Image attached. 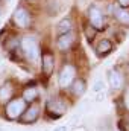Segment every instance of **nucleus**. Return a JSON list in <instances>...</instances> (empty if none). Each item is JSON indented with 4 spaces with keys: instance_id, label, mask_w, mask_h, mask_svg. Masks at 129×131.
<instances>
[{
    "instance_id": "obj_1",
    "label": "nucleus",
    "mask_w": 129,
    "mask_h": 131,
    "mask_svg": "<svg viewBox=\"0 0 129 131\" xmlns=\"http://www.w3.org/2000/svg\"><path fill=\"white\" fill-rule=\"evenodd\" d=\"M21 50L23 53L28 57V60L31 61H36L38 57H40V47H38V41L36 38L32 37V35H28L21 40Z\"/></svg>"
},
{
    "instance_id": "obj_2",
    "label": "nucleus",
    "mask_w": 129,
    "mask_h": 131,
    "mask_svg": "<svg viewBox=\"0 0 129 131\" xmlns=\"http://www.w3.org/2000/svg\"><path fill=\"white\" fill-rule=\"evenodd\" d=\"M24 108H26V102L23 98H17V99H12L11 102H8L6 105V117L14 121V119H20V116L24 113Z\"/></svg>"
},
{
    "instance_id": "obj_3",
    "label": "nucleus",
    "mask_w": 129,
    "mask_h": 131,
    "mask_svg": "<svg viewBox=\"0 0 129 131\" xmlns=\"http://www.w3.org/2000/svg\"><path fill=\"white\" fill-rule=\"evenodd\" d=\"M12 18H14V23H15L18 28H21V29H28V28L32 25V17H31V14L28 12V9L23 8V6H20V8L15 9Z\"/></svg>"
},
{
    "instance_id": "obj_4",
    "label": "nucleus",
    "mask_w": 129,
    "mask_h": 131,
    "mask_svg": "<svg viewBox=\"0 0 129 131\" xmlns=\"http://www.w3.org/2000/svg\"><path fill=\"white\" fill-rule=\"evenodd\" d=\"M88 18H90L91 26L96 31H100V29L105 28V15H103V12L97 8L96 5L90 6V9H88Z\"/></svg>"
},
{
    "instance_id": "obj_5",
    "label": "nucleus",
    "mask_w": 129,
    "mask_h": 131,
    "mask_svg": "<svg viewBox=\"0 0 129 131\" xmlns=\"http://www.w3.org/2000/svg\"><path fill=\"white\" fill-rule=\"evenodd\" d=\"M74 76H76V69L71 64H65L62 67V70H61V73H59V78H58L59 85L62 89L70 87L73 84V81H74Z\"/></svg>"
},
{
    "instance_id": "obj_6",
    "label": "nucleus",
    "mask_w": 129,
    "mask_h": 131,
    "mask_svg": "<svg viewBox=\"0 0 129 131\" xmlns=\"http://www.w3.org/2000/svg\"><path fill=\"white\" fill-rule=\"evenodd\" d=\"M65 108H67V105H65L61 99H52L47 104V111L50 113L52 117H59L65 111Z\"/></svg>"
},
{
    "instance_id": "obj_7",
    "label": "nucleus",
    "mask_w": 129,
    "mask_h": 131,
    "mask_svg": "<svg viewBox=\"0 0 129 131\" xmlns=\"http://www.w3.org/2000/svg\"><path fill=\"white\" fill-rule=\"evenodd\" d=\"M108 81L112 90H120L123 87V76L117 69H112L108 72Z\"/></svg>"
},
{
    "instance_id": "obj_8",
    "label": "nucleus",
    "mask_w": 129,
    "mask_h": 131,
    "mask_svg": "<svg viewBox=\"0 0 129 131\" xmlns=\"http://www.w3.org/2000/svg\"><path fill=\"white\" fill-rule=\"evenodd\" d=\"M38 113H40V108H38L36 105H32V107H29V108L20 116V121H21L23 124H32V122H35V121L38 119Z\"/></svg>"
},
{
    "instance_id": "obj_9",
    "label": "nucleus",
    "mask_w": 129,
    "mask_h": 131,
    "mask_svg": "<svg viewBox=\"0 0 129 131\" xmlns=\"http://www.w3.org/2000/svg\"><path fill=\"white\" fill-rule=\"evenodd\" d=\"M41 61H43V72H44V75L49 76L53 72V67H55V58H53V55L49 53V52H46L43 55Z\"/></svg>"
},
{
    "instance_id": "obj_10",
    "label": "nucleus",
    "mask_w": 129,
    "mask_h": 131,
    "mask_svg": "<svg viewBox=\"0 0 129 131\" xmlns=\"http://www.w3.org/2000/svg\"><path fill=\"white\" fill-rule=\"evenodd\" d=\"M56 44H58V47H59L61 50H67V49L73 44V34L68 32V34H64V35H59Z\"/></svg>"
},
{
    "instance_id": "obj_11",
    "label": "nucleus",
    "mask_w": 129,
    "mask_h": 131,
    "mask_svg": "<svg viewBox=\"0 0 129 131\" xmlns=\"http://www.w3.org/2000/svg\"><path fill=\"white\" fill-rule=\"evenodd\" d=\"M12 93H14V87H12V84H9V82L3 84V85L0 87V104L8 102V99L12 96Z\"/></svg>"
},
{
    "instance_id": "obj_12",
    "label": "nucleus",
    "mask_w": 129,
    "mask_h": 131,
    "mask_svg": "<svg viewBox=\"0 0 129 131\" xmlns=\"http://www.w3.org/2000/svg\"><path fill=\"white\" fill-rule=\"evenodd\" d=\"M112 11L115 14V18L122 25H129V11H126L125 8H117V6H114Z\"/></svg>"
},
{
    "instance_id": "obj_13",
    "label": "nucleus",
    "mask_w": 129,
    "mask_h": 131,
    "mask_svg": "<svg viewBox=\"0 0 129 131\" xmlns=\"http://www.w3.org/2000/svg\"><path fill=\"white\" fill-rule=\"evenodd\" d=\"M36 98H38V90H36V87L28 85V87L23 90V99H24V102H33Z\"/></svg>"
},
{
    "instance_id": "obj_14",
    "label": "nucleus",
    "mask_w": 129,
    "mask_h": 131,
    "mask_svg": "<svg viewBox=\"0 0 129 131\" xmlns=\"http://www.w3.org/2000/svg\"><path fill=\"white\" fill-rule=\"evenodd\" d=\"M71 31V20L70 18H62L58 25H56V32L59 35H64V34H68Z\"/></svg>"
},
{
    "instance_id": "obj_15",
    "label": "nucleus",
    "mask_w": 129,
    "mask_h": 131,
    "mask_svg": "<svg viewBox=\"0 0 129 131\" xmlns=\"http://www.w3.org/2000/svg\"><path fill=\"white\" fill-rule=\"evenodd\" d=\"M111 49H112L111 41H109V40H102V41H99V44H97L96 52L99 55H106L108 52H111Z\"/></svg>"
},
{
    "instance_id": "obj_16",
    "label": "nucleus",
    "mask_w": 129,
    "mask_h": 131,
    "mask_svg": "<svg viewBox=\"0 0 129 131\" xmlns=\"http://www.w3.org/2000/svg\"><path fill=\"white\" fill-rule=\"evenodd\" d=\"M73 93L76 96H82L85 93V82L82 79H76L73 81Z\"/></svg>"
},
{
    "instance_id": "obj_17",
    "label": "nucleus",
    "mask_w": 129,
    "mask_h": 131,
    "mask_svg": "<svg viewBox=\"0 0 129 131\" xmlns=\"http://www.w3.org/2000/svg\"><path fill=\"white\" fill-rule=\"evenodd\" d=\"M105 90V84H103V81L102 79H97L96 82L93 84V92L94 93H102Z\"/></svg>"
},
{
    "instance_id": "obj_18",
    "label": "nucleus",
    "mask_w": 129,
    "mask_h": 131,
    "mask_svg": "<svg viewBox=\"0 0 129 131\" xmlns=\"http://www.w3.org/2000/svg\"><path fill=\"white\" fill-rule=\"evenodd\" d=\"M85 34H87V38H88V40H93V38H94V35H96V29H94L93 26H87Z\"/></svg>"
},
{
    "instance_id": "obj_19",
    "label": "nucleus",
    "mask_w": 129,
    "mask_h": 131,
    "mask_svg": "<svg viewBox=\"0 0 129 131\" xmlns=\"http://www.w3.org/2000/svg\"><path fill=\"white\" fill-rule=\"evenodd\" d=\"M119 5H120L122 8H125V9H126V8L129 6V0H119Z\"/></svg>"
},
{
    "instance_id": "obj_20",
    "label": "nucleus",
    "mask_w": 129,
    "mask_h": 131,
    "mask_svg": "<svg viewBox=\"0 0 129 131\" xmlns=\"http://www.w3.org/2000/svg\"><path fill=\"white\" fill-rule=\"evenodd\" d=\"M105 98V93L102 92V93H97V96H96V101H102V99Z\"/></svg>"
},
{
    "instance_id": "obj_21",
    "label": "nucleus",
    "mask_w": 129,
    "mask_h": 131,
    "mask_svg": "<svg viewBox=\"0 0 129 131\" xmlns=\"http://www.w3.org/2000/svg\"><path fill=\"white\" fill-rule=\"evenodd\" d=\"M125 105L129 108V92L126 93V96H125Z\"/></svg>"
},
{
    "instance_id": "obj_22",
    "label": "nucleus",
    "mask_w": 129,
    "mask_h": 131,
    "mask_svg": "<svg viewBox=\"0 0 129 131\" xmlns=\"http://www.w3.org/2000/svg\"><path fill=\"white\" fill-rule=\"evenodd\" d=\"M53 131H67V127H56Z\"/></svg>"
},
{
    "instance_id": "obj_23",
    "label": "nucleus",
    "mask_w": 129,
    "mask_h": 131,
    "mask_svg": "<svg viewBox=\"0 0 129 131\" xmlns=\"http://www.w3.org/2000/svg\"><path fill=\"white\" fill-rule=\"evenodd\" d=\"M0 131H5V130H3V128H2V127H0Z\"/></svg>"
},
{
    "instance_id": "obj_24",
    "label": "nucleus",
    "mask_w": 129,
    "mask_h": 131,
    "mask_svg": "<svg viewBox=\"0 0 129 131\" xmlns=\"http://www.w3.org/2000/svg\"><path fill=\"white\" fill-rule=\"evenodd\" d=\"M0 15H2V9H0Z\"/></svg>"
}]
</instances>
